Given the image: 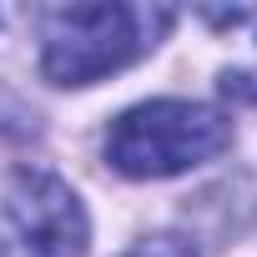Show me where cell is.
I'll return each instance as SVG.
<instances>
[{
  "instance_id": "obj_1",
  "label": "cell",
  "mask_w": 257,
  "mask_h": 257,
  "mask_svg": "<svg viewBox=\"0 0 257 257\" xmlns=\"http://www.w3.org/2000/svg\"><path fill=\"white\" fill-rule=\"evenodd\" d=\"M167 26L162 6H61L46 16L41 71L56 86H91L152 51Z\"/></svg>"
},
{
  "instance_id": "obj_3",
  "label": "cell",
  "mask_w": 257,
  "mask_h": 257,
  "mask_svg": "<svg viewBox=\"0 0 257 257\" xmlns=\"http://www.w3.org/2000/svg\"><path fill=\"white\" fill-rule=\"evenodd\" d=\"M91 222L51 172H16L0 197V257H86Z\"/></svg>"
},
{
  "instance_id": "obj_2",
  "label": "cell",
  "mask_w": 257,
  "mask_h": 257,
  "mask_svg": "<svg viewBox=\"0 0 257 257\" xmlns=\"http://www.w3.org/2000/svg\"><path fill=\"white\" fill-rule=\"evenodd\" d=\"M232 121L202 101H142L106 132V162L126 177H177L222 157Z\"/></svg>"
},
{
  "instance_id": "obj_4",
  "label": "cell",
  "mask_w": 257,
  "mask_h": 257,
  "mask_svg": "<svg viewBox=\"0 0 257 257\" xmlns=\"http://www.w3.org/2000/svg\"><path fill=\"white\" fill-rule=\"evenodd\" d=\"M126 257H197L182 237H147V242H137Z\"/></svg>"
}]
</instances>
